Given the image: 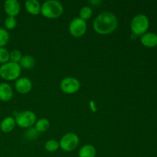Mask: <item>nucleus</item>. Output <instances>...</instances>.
Instances as JSON below:
<instances>
[{"mask_svg":"<svg viewBox=\"0 0 157 157\" xmlns=\"http://www.w3.org/2000/svg\"><path fill=\"white\" fill-rule=\"evenodd\" d=\"M150 26V21L147 15L139 14L133 17L130 23V29L132 32L136 36L143 35L147 32Z\"/></svg>","mask_w":157,"mask_h":157,"instance_id":"4","label":"nucleus"},{"mask_svg":"<svg viewBox=\"0 0 157 157\" xmlns=\"http://www.w3.org/2000/svg\"><path fill=\"white\" fill-rule=\"evenodd\" d=\"M9 52L4 47L0 48V63L5 64L9 61Z\"/></svg>","mask_w":157,"mask_h":157,"instance_id":"23","label":"nucleus"},{"mask_svg":"<svg viewBox=\"0 0 157 157\" xmlns=\"http://www.w3.org/2000/svg\"><path fill=\"white\" fill-rule=\"evenodd\" d=\"M50 127V122L46 118H41L38 120L35 123V130H37L38 133H42V132L47 131Z\"/></svg>","mask_w":157,"mask_h":157,"instance_id":"17","label":"nucleus"},{"mask_svg":"<svg viewBox=\"0 0 157 157\" xmlns=\"http://www.w3.org/2000/svg\"><path fill=\"white\" fill-rule=\"evenodd\" d=\"M45 150L49 153H54V152L57 151L58 148L60 147L59 142L56 140H49L45 143Z\"/></svg>","mask_w":157,"mask_h":157,"instance_id":"18","label":"nucleus"},{"mask_svg":"<svg viewBox=\"0 0 157 157\" xmlns=\"http://www.w3.org/2000/svg\"><path fill=\"white\" fill-rule=\"evenodd\" d=\"M25 9L29 13L37 15L41 13V4L38 0H28L25 2Z\"/></svg>","mask_w":157,"mask_h":157,"instance_id":"13","label":"nucleus"},{"mask_svg":"<svg viewBox=\"0 0 157 157\" xmlns=\"http://www.w3.org/2000/svg\"><path fill=\"white\" fill-rule=\"evenodd\" d=\"M87 31V22L79 17L75 18L69 25V32L75 38L83 36Z\"/></svg>","mask_w":157,"mask_h":157,"instance_id":"7","label":"nucleus"},{"mask_svg":"<svg viewBox=\"0 0 157 157\" xmlns=\"http://www.w3.org/2000/svg\"><path fill=\"white\" fill-rule=\"evenodd\" d=\"M25 136L28 139H35L38 136V132L35 128H29L25 132Z\"/></svg>","mask_w":157,"mask_h":157,"instance_id":"24","label":"nucleus"},{"mask_svg":"<svg viewBox=\"0 0 157 157\" xmlns=\"http://www.w3.org/2000/svg\"><path fill=\"white\" fill-rule=\"evenodd\" d=\"M90 3H91V4H97L98 5V3H101V1H90L89 2Z\"/></svg>","mask_w":157,"mask_h":157,"instance_id":"25","label":"nucleus"},{"mask_svg":"<svg viewBox=\"0 0 157 157\" xmlns=\"http://www.w3.org/2000/svg\"><path fill=\"white\" fill-rule=\"evenodd\" d=\"M15 120L12 117H7L2 121L0 124V129L4 133H10L15 127Z\"/></svg>","mask_w":157,"mask_h":157,"instance_id":"14","label":"nucleus"},{"mask_svg":"<svg viewBox=\"0 0 157 157\" xmlns=\"http://www.w3.org/2000/svg\"><path fill=\"white\" fill-rule=\"evenodd\" d=\"M79 144V137L75 133H67L61 137L60 147L65 152H71L75 150Z\"/></svg>","mask_w":157,"mask_h":157,"instance_id":"6","label":"nucleus"},{"mask_svg":"<svg viewBox=\"0 0 157 157\" xmlns=\"http://www.w3.org/2000/svg\"><path fill=\"white\" fill-rule=\"evenodd\" d=\"M15 120L18 127L21 128H30L35 124L36 115L31 110H23L17 113Z\"/></svg>","mask_w":157,"mask_h":157,"instance_id":"5","label":"nucleus"},{"mask_svg":"<svg viewBox=\"0 0 157 157\" xmlns=\"http://www.w3.org/2000/svg\"><path fill=\"white\" fill-rule=\"evenodd\" d=\"M9 40V34L6 29L0 28V48L6 45Z\"/></svg>","mask_w":157,"mask_h":157,"instance_id":"20","label":"nucleus"},{"mask_svg":"<svg viewBox=\"0 0 157 157\" xmlns=\"http://www.w3.org/2000/svg\"><path fill=\"white\" fill-rule=\"evenodd\" d=\"M92 16V9L91 8L89 7V6H84L81 9L79 12V18H81V19L86 20L89 19L90 17Z\"/></svg>","mask_w":157,"mask_h":157,"instance_id":"19","label":"nucleus"},{"mask_svg":"<svg viewBox=\"0 0 157 157\" xmlns=\"http://www.w3.org/2000/svg\"><path fill=\"white\" fill-rule=\"evenodd\" d=\"M118 25V20L116 15L110 12H104L99 14L95 18L93 28L96 32L101 35H107L114 32Z\"/></svg>","mask_w":157,"mask_h":157,"instance_id":"1","label":"nucleus"},{"mask_svg":"<svg viewBox=\"0 0 157 157\" xmlns=\"http://www.w3.org/2000/svg\"><path fill=\"white\" fill-rule=\"evenodd\" d=\"M60 87L61 90L66 94H75L79 90L81 87L80 81L73 77H67L61 80L60 83Z\"/></svg>","mask_w":157,"mask_h":157,"instance_id":"8","label":"nucleus"},{"mask_svg":"<svg viewBox=\"0 0 157 157\" xmlns=\"http://www.w3.org/2000/svg\"><path fill=\"white\" fill-rule=\"evenodd\" d=\"M15 87L17 91L20 94H28L32 88V83L29 78L23 77L18 78L15 84Z\"/></svg>","mask_w":157,"mask_h":157,"instance_id":"9","label":"nucleus"},{"mask_svg":"<svg viewBox=\"0 0 157 157\" xmlns=\"http://www.w3.org/2000/svg\"><path fill=\"white\" fill-rule=\"evenodd\" d=\"M63 10L62 4L57 0L45 1L41 7V15L48 18H58L63 13Z\"/></svg>","mask_w":157,"mask_h":157,"instance_id":"2","label":"nucleus"},{"mask_svg":"<svg viewBox=\"0 0 157 157\" xmlns=\"http://www.w3.org/2000/svg\"><path fill=\"white\" fill-rule=\"evenodd\" d=\"M17 21L15 17L12 16H7L5 19V26L7 29L12 30L16 27Z\"/></svg>","mask_w":157,"mask_h":157,"instance_id":"22","label":"nucleus"},{"mask_svg":"<svg viewBox=\"0 0 157 157\" xmlns=\"http://www.w3.org/2000/svg\"><path fill=\"white\" fill-rule=\"evenodd\" d=\"M97 154V150L94 146L87 144L80 149L78 156L79 157H95Z\"/></svg>","mask_w":157,"mask_h":157,"instance_id":"15","label":"nucleus"},{"mask_svg":"<svg viewBox=\"0 0 157 157\" xmlns=\"http://www.w3.org/2000/svg\"><path fill=\"white\" fill-rule=\"evenodd\" d=\"M13 97V90L8 83L0 84V100L2 101H9Z\"/></svg>","mask_w":157,"mask_h":157,"instance_id":"12","label":"nucleus"},{"mask_svg":"<svg viewBox=\"0 0 157 157\" xmlns=\"http://www.w3.org/2000/svg\"><path fill=\"white\" fill-rule=\"evenodd\" d=\"M140 41L145 47H156L157 46V35L153 32H146L145 34L141 35Z\"/></svg>","mask_w":157,"mask_h":157,"instance_id":"11","label":"nucleus"},{"mask_svg":"<svg viewBox=\"0 0 157 157\" xmlns=\"http://www.w3.org/2000/svg\"><path fill=\"white\" fill-rule=\"evenodd\" d=\"M21 67L18 63L8 61L0 66V77L7 81L17 80L20 76Z\"/></svg>","mask_w":157,"mask_h":157,"instance_id":"3","label":"nucleus"},{"mask_svg":"<svg viewBox=\"0 0 157 157\" xmlns=\"http://www.w3.org/2000/svg\"><path fill=\"white\" fill-rule=\"evenodd\" d=\"M4 9L8 16L15 17L19 14L21 6L17 0H6L4 3Z\"/></svg>","mask_w":157,"mask_h":157,"instance_id":"10","label":"nucleus"},{"mask_svg":"<svg viewBox=\"0 0 157 157\" xmlns=\"http://www.w3.org/2000/svg\"><path fill=\"white\" fill-rule=\"evenodd\" d=\"M22 54L18 50H13L9 54V60H11L12 62L14 63H19L22 58Z\"/></svg>","mask_w":157,"mask_h":157,"instance_id":"21","label":"nucleus"},{"mask_svg":"<svg viewBox=\"0 0 157 157\" xmlns=\"http://www.w3.org/2000/svg\"><path fill=\"white\" fill-rule=\"evenodd\" d=\"M20 66L21 68L29 70V69L33 68L35 64V60L32 55H23L21 61L19 62Z\"/></svg>","mask_w":157,"mask_h":157,"instance_id":"16","label":"nucleus"}]
</instances>
